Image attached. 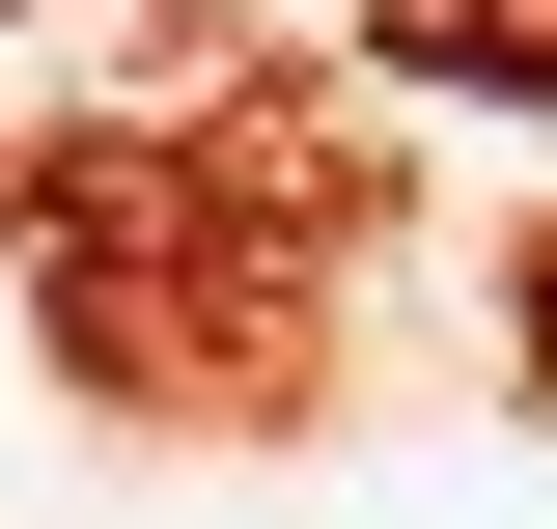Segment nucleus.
<instances>
[{
    "mask_svg": "<svg viewBox=\"0 0 557 529\" xmlns=\"http://www.w3.org/2000/svg\"><path fill=\"white\" fill-rule=\"evenodd\" d=\"M446 28H474V57H557V0H446Z\"/></svg>",
    "mask_w": 557,
    "mask_h": 529,
    "instance_id": "nucleus-1",
    "label": "nucleus"
}]
</instances>
